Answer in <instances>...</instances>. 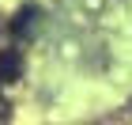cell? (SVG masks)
Segmentation results:
<instances>
[{"mask_svg": "<svg viewBox=\"0 0 132 125\" xmlns=\"http://www.w3.org/2000/svg\"><path fill=\"white\" fill-rule=\"evenodd\" d=\"M42 27V11L34 8V4H27V8L11 19V38H19V42H27V38H34V31Z\"/></svg>", "mask_w": 132, "mask_h": 125, "instance_id": "6da1fadb", "label": "cell"}, {"mask_svg": "<svg viewBox=\"0 0 132 125\" xmlns=\"http://www.w3.org/2000/svg\"><path fill=\"white\" fill-rule=\"evenodd\" d=\"M23 76V53L19 49H4L0 53V83H15Z\"/></svg>", "mask_w": 132, "mask_h": 125, "instance_id": "7a4b0ae2", "label": "cell"}]
</instances>
